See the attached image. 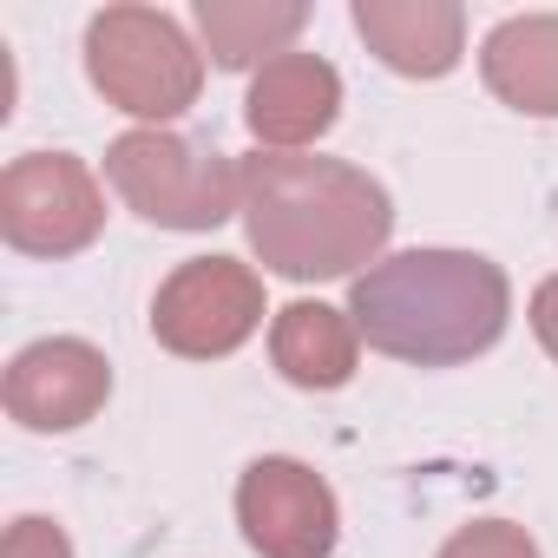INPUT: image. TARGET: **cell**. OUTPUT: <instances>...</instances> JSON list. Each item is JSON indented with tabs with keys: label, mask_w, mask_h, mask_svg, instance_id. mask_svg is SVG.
Returning <instances> with one entry per match:
<instances>
[{
	"label": "cell",
	"mask_w": 558,
	"mask_h": 558,
	"mask_svg": "<svg viewBox=\"0 0 558 558\" xmlns=\"http://www.w3.org/2000/svg\"><path fill=\"white\" fill-rule=\"evenodd\" d=\"M243 210L256 256L283 276H342L368 263L395 223L388 191L368 171L303 151L243 158Z\"/></svg>",
	"instance_id": "1"
},
{
	"label": "cell",
	"mask_w": 558,
	"mask_h": 558,
	"mask_svg": "<svg viewBox=\"0 0 558 558\" xmlns=\"http://www.w3.org/2000/svg\"><path fill=\"white\" fill-rule=\"evenodd\" d=\"M506 276L486 256L466 250H401L355 276L349 316L368 336V349L447 368L499 342L506 329Z\"/></svg>",
	"instance_id": "2"
},
{
	"label": "cell",
	"mask_w": 558,
	"mask_h": 558,
	"mask_svg": "<svg viewBox=\"0 0 558 558\" xmlns=\"http://www.w3.org/2000/svg\"><path fill=\"white\" fill-rule=\"evenodd\" d=\"M86 73L132 119H171L197 99V53L158 8H106L86 27Z\"/></svg>",
	"instance_id": "3"
},
{
	"label": "cell",
	"mask_w": 558,
	"mask_h": 558,
	"mask_svg": "<svg viewBox=\"0 0 558 558\" xmlns=\"http://www.w3.org/2000/svg\"><path fill=\"white\" fill-rule=\"evenodd\" d=\"M106 178L138 217L171 223V230H210L243 197V171H230L223 151L171 138V132H125L106 151Z\"/></svg>",
	"instance_id": "4"
},
{
	"label": "cell",
	"mask_w": 558,
	"mask_h": 558,
	"mask_svg": "<svg viewBox=\"0 0 558 558\" xmlns=\"http://www.w3.org/2000/svg\"><path fill=\"white\" fill-rule=\"evenodd\" d=\"M99 217H106L99 184L66 151L14 158L8 178H0V230H8V243L27 250V256H66L80 243H93Z\"/></svg>",
	"instance_id": "5"
},
{
	"label": "cell",
	"mask_w": 558,
	"mask_h": 558,
	"mask_svg": "<svg viewBox=\"0 0 558 558\" xmlns=\"http://www.w3.org/2000/svg\"><path fill=\"white\" fill-rule=\"evenodd\" d=\"M256 316H263V283L236 256H197L158 290L151 336L171 355L210 362V355H230L256 329Z\"/></svg>",
	"instance_id": "6"
},
{
	"label": "cell",
	"mask_w": 558,
	"mask_h": 558,
	"mask_svg": "<svg viewBox=\"0 0 558 558\" xmlns=\"http://www.w3.org/2000/svg\"><path fill=\"white\" fill-rule=\"evenodd\" d=\"M236 519L263 558H329L336 545V493L303 460H256L236 486Z\"/></svg>",
	"instance_id": "7"
},
{
	"label": "cell",
	"mask_w": 558,
	"mask_h": 558,
	"mask_svg": "<svg viewBox=\"0 0 558 558\" xmlns=\"http://www.w3.org/2000/svg\"><path fill=\"white\" fill-rule=\"evenodd\" d=\"M112 375L106 355L86 342H34L27 355H14L8 368V414L34 434H66L80 421L99 414Z\"/></svg>",
	"instance_id": "8"
},
{
	"label": "cell",
	"mask_w": 558,
	"mask_h": 558,
	"mask_svg": "<svg viewBox=\"0 0 558 558\" xmlns=\"http://www.w3.org/2000/svg\"><path fill=\"white\" fill-rule=\"evenodd\" d=\"M336 106H342V80L329 60L316 53H276L263 60L256 86H250V132L276 151H290V145H310L336 125Z\"/></svg>",
	"instance_id": "9"
},
{
	"label": "cell",
	"mask_w": 558,
	"mask_h": 558,
	"mask_svg": "<svg viewBox=\"0 0 558 558\" xmlns=\"http://www.w3.org/2000/svg\"><path fill=\"white\" fill-rule=\"evenodd\" d=\"M355 27L362 40L395 66V73H414V80H440L453 60H460V8L447 0H355Z\"/></svg>",
	"instance_id": "10"
},
{
	"label": "cell",
	"mask_w": 558,
	"mask_h": 558,
	"mask_svg": "<svg viewBox=\"0 0 558 558\" xmlns=\"http://www.w3.org/2000/svg\"><path fill=\"white\" fill-rule=\"evenodd\" d=\"M486 86L532 119H558V14H519L499 21L480 47Z\"/></svg>",
	"instance_id": "11"
},
{
	"label": "cell",
	"mask_w": 558,
	"mask_h": 558,
	"mask_svg": "<svg viewBox=\"0 0 558 558\" xmlns=\"http://www.w3.org/2000/svg\"><path fill=\"white\" fill-rule=\"evenodd\" d=\"M276 368L296 388H342L355 375V329L342 323V310L290 303L276 316Z\"/></svg>",
	"instance_id": "12"
},
{
	"label": "cell",
	"mask_w": 558,
	"mask_h": 558,
	"mask_svg": "<svg viewBox=\"0 0 558 558\" xmlns=\"http://www.w3.org/2000/svg\"><path fill=\"white\" fill-rule=\"evenodd\" d=\"M310 8H223V0H204L197 27L217 53V66H250L263 53H276L290 34H303Z\"/></svg>",
	"instance_id": "13"
},
{
	"label": "cell",
	"mask_w": 558,
	"mask_h": 558,
	"mask_svg": "<svg viewBox=\"0 0 558 558\" xmlns=\"http://www.w3.org/2000/svg\"><path fill=\"white\" fill-rule=\"evenodd\" d=\"M440 558H538V551H532V538L519 525H499L493 519V525H466Z\"/></svg>",
	"instance_id": "14"
},
{
	"label": "cell",
	"mask_w": 558,
	"mask_h": 558,
	"mask_svg": "<svg viewBox=\"0 0 558 558\" xmlns=\"http://www.w3.org/2000/svg\"><path fill=\"white\" fill-rule=\"evenodd\" d=\"M0 558H73V545H66L60 525H47V519H21V525L8 532V545H0Z\"/></svg>",
	"instance_id": "15"
},
{
	"label": "cell",
	"mask_w": 558,
	"mask_h": 558,
	"mask_svg": "<svg viewBox=\"0 0 558 558\" xmlns=\"http://www.w3.org/2000/svg\"><path fill=\"white\" fill-rule=\"evenodd\" d=\"M532 329H538V342L558 355V276H551V283L532 296Z\"/></svg>",
	"instance_id": "16"
}]
</instances>
